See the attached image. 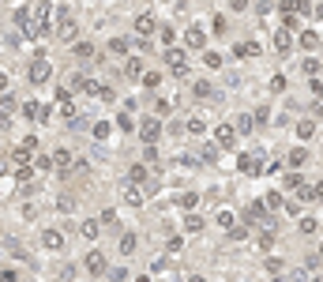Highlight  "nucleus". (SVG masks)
I'll return each instance as SVG.
<instances>
[{
	"mask_svg": "<svg viewBox=\"0 0 323 282\" xmlns=\"http://www.w3.org/2000/svg\"><path fill=\"white\" fill-rule=\"evenodd\" d=\"M23 147H26V151H38V135H34V132L23 135Z\"/></svg>",
	"mask_w": 323,
	"mask_h": 282,
	"instance_id": "60",
	"label": "nucleus"
},
{
	"mask_svg": "<svg viewBox=\"0 0 323 282\" xmlns=\"http://www.w3.org/2000/svg\"><path fill=\"white\" fill-rule=\"evenodd\" d=\"M162 61L169 64V72H173V75H184V72H188V53H184V49H173V45H166Z\"/></svg>",
	"mask_w": 323,
	"mask_h": 282,
	"instance_id": "4",
	"label": "nucleus"
},
{
	"mask_svg": "<svg viewBox=\"0 0 323 282\" xmlns=\"http://www.w3.org/2000/svg\"><path fill=\"white\" fill-rule=\"evenodd\" d=\"M147 173H150L147 162H132V166H128V181H132V184H143V181H147Z\"/></svg>",
	"mask_w": 323,
	"mask_h": 282,
	"instance_id": "18",
	"label": "nucleus"
},
{
	"mask_svg": "<svg viewBox=\"0 0 323 282\" xmlns=\"http://www.w3.org/2000/svg\"><path fill=\"white\" fill-rule=\"evenodd\" d=\"M214 94H218V91H214V83H211V79H196V83H192V98H199V102H211Z\"/></svg>",
	"mask_w": 323,
	"mask_h": 282,
	"instance_id": "15",
	"label": "nucleus"
},
{
	"mask_svg": "<svg viewBox=\"0 0 323 282\" xmlns=\"http://www.w3.org/2000/svg\"><path fill=\"white\" fill-rule=\"evenodd\" d=\"M136 248H139L136 233H120V256H136Z\"/></svg>",
	"mask_w": 323,
	"mask_h": 282,
	"instance_id": "22",
	"label": "nucleus"
},
{
	"mask_svg": "<svg viewBox=\"0 0 323 282\" xmlns=\"http://www.w3.org/2000/svg\"><path fill=\"white\" fill-rule=\"evenodd\" d=\"M154 34L162 38V45H173V42H177V31H173L169 23H158V31H154Z\"/></svg>",
	"mask_w": 323,
	"mask_h": 282,
	"instance_id": "31",
	"label": "nucleus"
},
{
	"mask_svg": "<svg viewBox=\"0 0 323 282\" xmlns=\"http://www.w3.org/2000/svg\"><path fill=\"white\" fill-rule=\"evenodd\" d=\"M180 207H184V211H196V203H199V192H180Z\"/></svg>",
	"mask_w": 323,
	"mask_h": 282,
	"instance_id": "36",
	"label": "nucleus"
},
{
	"mask_svg": "<svg viewBox=\"0 0 323 282\" xmlns=\"http://www.w3.org/2000/svg\"><path fill=\"white\" fill-rule=\"evenodd\" d=\"M241 222H248V226H260V222H267V203H263V200H252L248 207L241 211Z\"/></svg>",
	"mask_w": 323,
	"mask_h": 282,
	"instance_id": "5",
	"label": "nucleus"
},
{
	"mask_svg": "<svg viewBox=\"0 0 323 282\" xmlns=\"http://www.w3.org/2000/svg\"><path fill=\"white\" fill-rule=\"evenodd\" d=\"M211 31H214L218 38H222V34H230V19H225L222 12H218V15H214V23H211Z\"/></svg>",
	"mask_w": 323,
	"mask_h": 282,
	"instance_id": "34",
	"label": "nucleus"
},
{
	"mask_svg": "<svg viewBox=\"0 0 323 282\" xmlns=\"http://www.w3.org/2000/svg\"><path fill=\"white\" fill-rule=\"evenodd\" d=\"M180 248H184V241H180V237H169L166 241V252H180Z\"/></svg>",
	"mask_w": 323,
	"mask_h": 282,
	"instance_id": "59",
	"label": "nucleus"
},
{
	"mask_svg": "<svg viewBox=\"0 0 323 282\" xmlns=\"http://www.w3.org/2000/svg\"><path fill=\"white\" fill-rule=\"evenodd\" d=\"M282 26H286V31H297V12H286V15H282Z\"/></svg>",
	"mask_w": 323,
	"mask_h": 282,
	"instance_id": "53",
	"label": "nucleus"
},
{
	"mask_svg": "<svg viewBox=\"0 0 323 282\" xmlns=\"http://www.w3.org/2000/svg\"><path fill=\"white\" fill-rule=\"evenodd\" d=\"M26 79H30L34 87H42V83H49V79H53V64L45 61V53H42V57H38V61L30 64V72H26Z\"/></svg>",
	"mask_w": 323,
	"mask_h": 282,
	"instance_id": "3",
	"label": "nucleus"
},
{
	"mask_svg": "<svg viewBox=\"0 0 323 282\" xmlns=\"http://www.w3.org/2000/svg\"><path fill=\"white\" fill-rule=\"evenodd\" d=\"M143 196H147V192H143V188H136V184L128 181V188H124V203H132V207H139V203H143Z\"/></svg>",
	"mask_w": 323,
	"mask_h": 282,
	"instance_id": "28",
	"label": "nucleus"
},
{
	"mask_svg": "<svg viewBox=\"0 0 323 282\" xmlns=\"http://www.w3.org/2000/svg\"><path fill=\"white\" fill-rule=\"evenodd\" d=\"M271 245H274V233L263 230V233H260V248H271Z\"/></svg>",
	"mask_w": 323,
	"mask_h": 282,
	"instance_id": "57",
	"label": "nucleus"
},
{
	"mask_svg": "<svg viewBox=\"0 0 323 282\" xmlns=\"http://www.w3.org/2000/svg\"><path fill=\"white\" fill-rule=\"evenodd\" d=\"M214 222H218L222 230H230L233 222H237V215H233V211H218V215H214Z\"/></svg>",
	"mask_w": 323,
	"mask_h": 282,
	"instance_id": "42",
	"label": "nucleus"
},
{
	"mask_svg": "<svg viewBox=\"0 0 323 282\" xmlns=\"http://www.w3.org/2000/svg\"><path fill=\"white\" fill-rule=\"evenodd\" d=\"M72 53L83 57V61H90V57H94V42H79V38H75V42H72Z\"/></svg>",
	"mask_w": 323,
	"mask_h": 282,
	"instance_id": "29",
	"label": "nucleus"
},
{
	"mask_svg": "<svg viewBox=\"0 0 323 282\" xmlns=\"http://www.w3.org/2000/svg\"><path fill=\"white\" fill-rule=\"evenodd\" d=\"M301 200H308V203H319L323 200V181H316V184H301Z\"/></svg>",
	"mask_w": 323,
	"mask_h": 282,
	"instance_id": "21",
	"label": "nucleus"
},
{
	"mask_svg": "<svg viewBox=\"0 0 323 282\" xmlns=\"http://www.w3.org/2000/svg\"><path fill=\"white\" fill-rule=\"evenodd\" d=\"M312 135H316V121H312V117H305V121H297V139L305 143V139H312Z\"/></svg>",
	"mask_w": 323,
	"mask_h": 282,
	"instance_id": "24",
	"label": "nucleus"
},
{
	"mask_svg": "<svg viewBox=\"0 0 323 282\" xmlns=\"http://www.w3.org/2000/svg\"><path fill=\"white\" fill-rule=\"evenodd\" d=\"M23 218H26V222L38 218V207H34V203H26V207H23Z\"/></svg>",
	"mask_w": 323,
	"mask_h": 282,
	"instance_id": "61",
	"label": "nucleus"
},
{
	"mask_svg": "<svg viewBox=\"0 0 323 282\" xmlns=\"http://www.w3.org/2000/svg\"><path fill=\"white\" fill-rule=\"evenodd\" d=\"M90 132H94V139H109V132H113V124H109V121H98V124H94V128H90Z\"/></svg>",
	"mask_w": 323,
	"mask_h": 282,
	"instance_id": "40",
	"label": "nucleus"
},
{
	"mask_svg": "<svg viewBox=\"0 0 323 282\" xmlns=\"http://www.w3.org/2000/svg\"><path fill=\"white\" fill-rule=\"evenodd\" d=\"M184 132H188V135H203V132H207V124L199 121V117H188V121H184Z\"/></svg>",
	"mask_w": 323,
	"mask_h": 282,
	"instance_id": "33",
	"label": "nucleus"
},
{
	"mask_svg": "<svg viewBox=\"0 0 323 282\" xmlns=\"http://www.w3.org/2000/svg\"><path fill=\"white\" fill-rule=\"evenodd\" d=\"M158 158H162L158 143H147V147H143V162H147V166H158Z\"/></svg>",
	"mask_w": 323,
	"mask_h": 282,
	"instance_id": "37",
	"label": "nucleus"
},
{
	"mask_svg": "<svg viewBox=\"0 0 323 282\" xmlns=\"http://www.w3.org/2000/svg\"><path fill=\"white\" fill-rule=\"evenodd\" d=\"M8 91V72H0V94Z\"/></svg>",
	"mask_w": 323,
	"mask_h": 282,
	"instance_id": "62",
	"label": "nucleus"
},
{
	"mask_svg": "<svg viewBox=\"0 0 323 282\" xmlns=\"http://www.w3.org/2000/svg\"><path fill=\"white\" fill-rule=\"evenodd\" d=\"M316 230H319V222H316V218H301V233H305V237H312Z\"/></svg>",
	"mask_w": 323,
	"mask_h": 282,
	"instance_id": "47",
	"label": "nucleus"
},
{
	"mask_svg": "<svg viewBox=\"0 0 323 282\" xmlns=\"http://www.w3.org/2000/svg\"><path fill=\"white\" fill-rule=\"evenodd\" d=\"M154 31H158V19L150 15V12H143V15L136 19V34L139 38H154Z\"/></svg>",
	"mask_w": 323,
	"mask_h": 282,
	"instance_id": "12",
	"label": "nucleus"
},
{
	"mask_svg": "<svg viewBox=\"0 0 323 282\" xmlns=\"http://www.w3.org/2000/svg\"><path fill=\"white\" fill-rule=\"evenodd\" d=\"M301 166H308V151L305 147H293L289 151V170H301Z\"/></svg>",
	"mask_w": 323,
	"mask_h": 282,
	"instance_id": "27",
	"label": "nucleus"
},
{
	"mask_svg": "<svg viewBox=\"0 0 323 282\" xmlns=\"http://www.w3.org/2000/svg\"><path fill=\"white\" fill-rule=\"evenodd\" d=\"M248 8H252V0H230V12H237V15L248 12Z\"/></svg>",
	"mask_w": 323,
	"mask_h": 282,
	"instance_id": "52",
	"label": "nucleus"
},
{
	"mask_svg": "<svg viewBox=\"0 0 323 282\" xmlns=\"http://www.w3.org/2000/svg\"><path fill=\"white\" fill-rule=\"evenodd\" d=\"M139 83H143L147 91H154V87H162V72H158V68H143V75H139Z\"/></svg>",
	"mask_w": 323,
	"mask_h": 282,
	"instance_id": "20",
	"label": "nucleus"
},
{
	"mask_svg": "<svg viewBox=\"0 0 323 282\" xmlns=\"http://www.w3.org/2000/svg\"><path fill=\"white\" fill-rule=\"evenodd\" d=\"M83 267H87V275H90V278L109 275V260H106V252H102V248H90L87 256H83Z\"/></svg>",
	"mask_w": 323,
	"mask_h": 282,
	"instance_id": "2",
	"label": "nucleus"
},
{
	"mask_svg": "<svg viewBox=\"0 0 323 282\" xmlns=\"http://www.w3.org/2000/svg\"><path fill=\"white\" fill-rule=\"evenodd\" d=\"M53 162H56V170H68L72 166V151L68 147H56L53 151Z\"/></svg>",
	"mask_w": 323,
	"mask_h": 282,
	"instance_id": "30",
	"label": "nucleus"
},
{
	"mask_svg": "<svg viewBox=\"0 0 323 282\" xmlns=\"http://www.w3.org/2000/svg\"><path fill=\"white\" fill-rule=\"evenodd\" d=\"M19 113V98H15V94H0V124H8V117H15Z\"/></svg>",
	"mask_w": 323,
	"mask_h": 282,
	"instance_id": "11",
	"label": "nucleus"
},
{
	"mask_svg": "<svg viewBox=\"0 0 323 282\" xmlns=\"http://www.w3.org/2000/svg\"><path fill=\"white\" fill-rule=\"evenodd\" d=\"M56 203H60V211H72V207H75V196H68V192H64Z\"/></svg>",
	"mask_w": 323,
	"mask_h": 282,
	"instance_id": "58",
	"label": "nucleus"
},
{
	"mask_svg": "<svg viewBox=\"0 0 323 282\" xmlns=\"http://www.w3.org/2000/svg\"><path fill=\"white\" fill-rule=\"evenodd\" d=\"M154 113H158V117H169V113H173V102L158 98V102H154Z\"/></svg>",
	"mask_w": 323,
	"mask_h": 282,
	"instance_id": "49",
	"label": "nucleus"
},
{
	"mask_svg": "<svg viewBox=\"0 0 323 282\" xmlns=\"http://www.w3.org/2000/svg\"><path fill=\"white\" fill-rule=\"evenodd\" d=\"M128 49H132L128 38H109V53L113 57H128Z\"/></svg>",
	"mask_w": 323,
	"mask_h": 282,
	"instance_id": "26",
	"label": "nucleus"
},
{
	"mask_svg": "<svg viewBox=\"0 0 323 282\" xmlns=\"http://www.w3.org/2000/svg\"><path fill=\"white\" fill-rule=\"evenodd\" d=\"M282 184H286V188H301L305 181H301V173H297V170H289V173H282Z\"/></svg>",
	"mask_w": 323,
	"mask_h": 282,
	"instance_id": "41",
	"label": "nucleus"
},
{
	"mask_svg": "<svg viewBox=\"0 0 323 282\" xmlns=\"http://www.w3.org/2000/svg\"><path fill=\"white\" fill-rule=\"evenodd\" d=\"M218 151H222L218 143H207V147L199 151V158H203V162H218Z\"/></svg>",
	"mask_w": 323,
	"mask_h": 282,
	"instance_id": "43",
	"label": "nucleus"
},
{
	"mask_svg": "<svg viewBox=\"0 0 323 282\" xmlns=\"http://www.w3.org/2000/svg\"><path fill=\"white\" fill-rule=\"evenodd\" d=\"M237 135H241V132H237V124H218V128H214V143L230 151V147H237Z\"/></svg>",
	"mask_w": 323,
	"mask_h": 282,
	"instance_id": "7",
	"label": "nucleus"
},
{
	"mask_svg": "<svg viewBox=\"0 0 323 282\" xmlns=\"http://www.w3.org/2000/svg\"><path fill=\"white\" fill-rule=\"evenodd\" d=\"M316 15H319V19H323V4H319V8H316Z\"/></svg>",
	"mask_w": 323,
	"mask_h": 282,
	"instance_id": "63",
	"label": "nucleus"
},
{
	"mask_svg": "<svg viewBox=\"0 0 323 282\" xmlns=\"http://www.w3.org/2000/svg\"><path fill=\"white\" fill-rule=\"evenodd\" d=\"M207 230V218H199L196 211H188L184 215V233H203Z\"/></svg>",
	"mask_w": 323,
	"mask_h": 282,
	"instance_id": "19",
	"label": "nucleus"
},
{
	"mask_svg": "<svg viewBox=\"0 0 323 282\" xmlns=\"http://www.w3.org/2000/svg\"><path fill=\"white\" fill-rule=\"evenodd\" d=\"M203 64L211 68V72H218V68H222V53H211V49H203Z\"/></svg>",
	"mask_w": 323,
	"mask_h": 282,
	"instance_id": "39",
	"label": "nucleus"
},
{
	"mask_svg": "<svg viewBox=\"0 0 323 282\" xmlns=\"http://www.w3.org/2000/svg\"><path fill=\"white\" fill-rule=\"evenodd\" d=\"M297 45H301V49H305V53H316V49H323V38H319L316 31H301Z\"/></svg>",
	"mask_w": 323,
	"mask_h": 282,
	"instance_id": "14",
	"label": "nucleus"
},
{
	"mask_svg": "<svg viewBox=\"0 0 323 282\" xmlns=\"http://www.w3.org/2000/svg\"><path fill=\"white\" fill-rule=\"evenodd\" d=\"M98 218H102V226H117V211H102Z\"/></svg>",
	"mask_w": 323,
	"mask_h": 282,
	"instance_id": "55",
	"label": "nucleus"
},
{
	"mask_svg": "<svg viewBox=\"0 0 323 282\" xmlns=\"http://www.w3.org/2000/svg\"><path fill=\"white\" fill-rule=\"evenodd\" d=\"M263 203H267V211H278L286 200H282V192H267V196H263Z\"/></svg>",
	"mask_w": 323,
	"mask_h": 282,
	"instance_id": "44",
	"label": "nucleus"
},
{
	"mask_svg": "<svg viewBox=\"0 0 323 282\" xmlns=\"http://www.w3.org/2000/svg\"><path fill=\"white\" fill-rule=\"evenodd\" d=\"M267 271H271V275H282V271H286V264H282L278 256H271V260H267Z\"/></svg>",
	"mask_w": 323,
	"mask_h": 282,
	"instance_id": "51",
	"label": "nucleus"
},
{
	"mask_svg": "<svg viewBox=\"0 0 323 282\" xmlns=\"http://www.w3.org/2000/svg\"><path fill=\"white\" fill-rule=\"evenodd\" d=\"M282 12H312V0H282Z\"/></svg>",
	"mask_w": 323,
	"mask_h": 282,
	"instance_id": "32",
	"label": "nucleus"
},
{
	"mask_svg": "<svg viewBox=\"0 0 323 282\" xmlns=\"http://www.w3.org/2000/svg\"><path fill=\"white\" fill-rule=\"evenodd\" d=\"M15 181H19V184L30 181V166H19V170H15Z\"/></svg>",
	"mask_w": 323,
	"mask_h": 282,
	"instance_id": "56",
	"label": "nucleus"
},
{
	"mask_svg": "<svg viewBox=\"0 0 323 282\" xmlns=\"http://www.w3.org/2000/svg\"><path fill=\"white\" fill-rule=\"evenodd\" d=\"M98 233H102V218H87L79 226V237L83 241H98Z\"/></svg>",
	"mask_w": 323,
	"mask_h": 282,
	"instance_id": "16",
	"label": "nucleus"
},
{
	"mask_svg": "<svg viewBox=\"0 0 323 282\" xmlns=\"http://www.w3.org/2000/svg\"><path fill=\"white\" fill-rule=\"evenodd\" d=\"M15 278H19L15 267H0V282H15Z\"/></svg>",
	"mask_w": 323,
	"mask_h": 282,
	"instance_id": "54",
	"label": "nucleus"
},
{
	"mask_svg": "<svg viewBox=\"0 0 323 282\" xmlns=\"http://www.w3.org/2000/svg\"><path fill=\"white\" fill-rule=\"evenodd\" d=\"M252 128H255L252 113H241V117H237V132H252Z\"/></svg>",
	"mask_w": 323,
	"mask_h": 282,
	"instance_id": "46",
	"label": "nucleus"
},
{
	"mask_svg": "<svg viewBox=\"0 0 323 282\" xmlns=\"http://www.w3.org/2000/svg\"><path fill=\"white\" fill-rule=\"evenodd\" d=\"M75 38H79V23L68 15V8H56V42L72 45Z\"/></svg>",
	"mask_w": 323,
	"mask_h": 282,
	"instance_id": "1",
	"label": "nucleus"
},
{
	"mask_svg": "<svg viewBox=\"0 0 323 282\" xmlns=\"http://www.w3.org/2000/svg\"><path fill=\"white\" fill-rule=\"evenodd\" d=\"M42 248L60 252L64 248V230H42Z\"/></svg>",
	"mask_w": 323,
	"mask_h": 282,
	"instance_id": "13",
	"label": "nucleus"
},
{
	"mask_svg": "<svg viewBox=\"0 0 323 282\" xmlns=\"http://www.w3.org/2000/svg\"><path fill=\"white\" fill-rule=\"evenodd\" d=\"M56 166V162H53V154H34V170H42V173H49Z\"/></svg>",
	"mask_w": 323,
	"mask_h": 282,
	"instance_id": "35",
	"label": "nucleus"
},
{
	"mask_svg": "<svg viewBox=\"0 0 323 282\" xmlns=\"http://www.w3.org/2000/svg\"><path fill=\"white\" fill-rule=\"evenodd\" d=\"M241 61H248V57H260V42H237V49H233Z\"/></svg>",
	"mask_w": 323,
	"mask_h": 282,
	"instance_id": "23",
	"label": "nucleus"
},
{
	"mask_svg": "<svg viewBox=\"0 0 323 282\" xmlns=\"http://www.w3.org/2000/svg\"><path fill=\"white\" fill-rule=\"evenodd\" d=\"M117 128H120V132H136V124H132V109L117 113Z\"/></svg>",
	"mask_w": 323,
	"mask_h": 282,
	"instance_id": "38",
	"label": "nucleus"
},
{
	"mask_svg": "<svg viewBox=\"0 0 323 282\" xmlns=\"http://www.w3.org/2000/svg\"><path fill=\"white\" fill-rule=\"evenodd\" d=\"M12 162H15V166H30V162H34V151H26L23 143H19V147L12 151Z\"/></svg>",
	"mask_w": 323,
	"mask_h": 282,
	"instance_id": "25",
	"label": "nucleus"
},
{
	"mask_svg": "<svg viewBox=\"0 0 323 282\" xmlns=\"http://www.w3.org/2000/svg\"><path fill=\"white\" fill-rule=\"evenodd\" d=\"M301 72H305V75H319V61H316V57H308V61L301 64Z\"/></svg>",
	"mask_w": 323,
	"mask_h": 282,
	"instance_id": "48",
	"label": "nucleus"
},
{
	"mask_svg": "<svg viewBox=\"0 0 323 282\" xmlns=\"http://www.w3.org/2000/svg\"><path fill=\"white\" fill-rule=\"evenodd\" d=\"M293 45H297V38H293L286 26H278V34H274V53H278V57H286Z\"/></svg>",
	"mask_w": 323,
	"mask_h": 282,
	"instance_id": "10",
	"label": "nucleus"
},
{
	"mask_svg": "<svg viewBox=\"0 0 323 282\" xmlns=\"http://www.w3.org/2000/svg\"><path fill=\"white\" fill-rule=\"evenodd\" d=\"M143 68H147V64H143V57H128V61L120 64V75H124L128 83H136L139 75H143Z\"/></svg>",
	"mask_w": 323,
	"mask_h": 282,
	"instance_id": "9",
	"label": "nucleus"
},
{
	"mask_svg": "<svg viewBox=\"0 0 323 282\" xmlns=\"http://www.w3.org/2000/svg\"><path fill=\"white\" fill-rule=\"evenodd\" d=\"M184 45L192 53H203L207 49V31H203V26H188V31H184Z\"/></svg>",
	"mask_w": 323,
	"mask_h": 282,
	"instance_id": "8",
	"label": "nucleus"
},
{
	"mask_svg": "<svg viewBox=\"0 0 323 282\" xmlns=\"http://www.w3.org/2000/svg\"><path fill=\"white\" fill-rule=\"evenodd\" d=\"M8 252H12V256H15V260H26V248H23V245H19V241H8Z\"/></svg>",
	"mask_w": 323,
	"mask_h": 282,
	"instance_id": "50",
	"label": "nucleus"
},
{
	"mask_svg": "<svg viewBox=\"0 0 323 282\" xmlns=\"http://www.w3.org/2000/svg\"><path fill=\"white\" fill-rule=\"evenodd\" d=\"M237 170H241V173H260V170H263V162H260V154H241Z\"/></svg>",
	"mask_w": 323,
	"mask_h": 282,
	"instance_id": "17",
	"label": "nucleus"
},
{
	"mask_svg": "<svg viewBox=\"0 0 323 282\" xmlns=\"http://www.w3.org/2000/svg\"><path fill=\"white\" fill-rule=\"evenodd\" d=\"M252 121H255V124H267V121H271V105H255Z\"/></svg>",
	"mask_w": 323,
	"mask_h": 282,
	"instance_id": "45",
	"label": "nucleus"
},
{
	"mask_svg": "<svg viewBox=\"0 0 323 282\" xmlns=\"http://www.w3.org/2000/svg\"><path fill=\"white\" fill-rule=\"evenodd\" d=\"M139 139H143V143H158V139H162V117H158V113L147 117V121L139 124Z\"/></svg>",
	"mask_w": 323,
	"mask_h": 282,
	"instance_id": "6",
	"label": "nucleus"
}]
</instances>
